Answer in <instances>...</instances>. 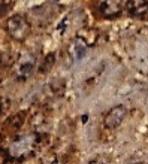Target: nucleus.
Here are the masks:
<instances>
[{
    "label": "nucleus",
    "mask_w": 148,
    "mask_h": 164,
    "mask_svg": "<svg viewBox=\"0 0 148 164\" xmlns=\"http://www.w3.org/2000/svg\"><path fill=\"white\" fill-rule=\"evenodd\" d=\"M6 29H8L9 35L12 38H15V39H24L29 35V32H30L29 23L21 15H14L12 18H9Z\"/></svg>",
    "instance_id": "nucleus-1"
},
{
    "label": "nucleus",
    "mask_w": 148,
    "mask_h": 164,
    "mask_svg": "<svg viewBox=\"0 0 148 164\" xmlns=\"http://www.w3.org/2000/svg\"><path fill=\"white\" fill-rule=\"evenodd\" d=\"M35 66H36V58H35V55H32V54H26V55H23V57L18 60L17 66H15L17 78L21 79V81H26V79L33 73Z\"/></svg>",
    "instance_id": "nucleus-2"
},
{
    "label": "nucleus",
    "mask_w": 148,
    "mask_h": 164,
    "mask_svg": "<svg viewBox=\"0 0 148 164\" xmlns=\"http://www.w3.org/2000/svg\"><path fill=\"white\" fill-rule=\"evenodd\" d=\"M126 116H127V109L124 106H115L105 116V125L108 128H117L126 119Z\"/></svg>",
    "instance_id": "nucleus-3"
},
{
    "label": "nucleus",
    "mask_w": 148,
    "mask_h": 164,
    "mask_svg": "<svg viewBox=\"0 0 148 164\" xmlns=\"http://www.w3.org/2000/svg\"><path fill=\"white\" fill-rule=\"evenodd\" d=\"M33 140H35V137H33V136H30V134L20 137L18 140H15V142L9 146L11 154H12V155H15V157H20V155L27 154V152L33 148Z\"/></svg>",
    "instance_id": "nucleus-4"
},
{
    "label": "nucleus",
    "mask_w": 148,
    "mask_h": 164,
    "mask_svg": "<svg viewBox=\"0 0 148 164\" xmlns=\"http://www.w3.org/2000/svg\"><path fill=\"white\" fill-rule=\"evenodd\" d=\"M127 11L130 15H144L148 11V0H129Z\"/></svg>",
    "instance_id": "nucleus-5"
},
{
    "label": "nucleus",
    "mask_w": 148,
    "mask_h": 164,
    "mask_svg": "<svg viewBox=\"0 0 148 164\" xmlns=\"http://www.w3.org/2000/svg\"><path fill=\"white\" fill-rule=\"evenodd\" d=\"M103 15H115L121 11V0H103L100 5Z\"/></svg>",
    "instance_id": "nucleus-6"
},
{
    "label": "nucleus",
    "mask_w": 148,
    "mask_h": 164,
    "mask_svg": "<svg viewBox=\"0 0 148 164\" xmlns=\"http://www.w3.org/2000/svg\"><path fill=\"white\" fill-rule=\"evenodd\" d=\"M85 51H87V46H85L84 40H81V39H75L73 43L70 45V52L73 54V57H75L76 60L82 58L84 54H85Z\"/></svg>",
    "instance_id": "nucleus-7"
},
{
    "label": "nucleus",
    "mask_w": 148,
    "mask_h": 164,
    "mask_svg": "<svg viewBox=\"0 0 148 164\" xmlns=\"http://www.w3.org/2000/svg\"><path fill=\"white\" fill-rule=\"evenodd\" d=\"M90 164H106L103 158H94L93 161H90Z\"/></svg>",
    "instance_id": "nucleus-8"
}]
</instances>
